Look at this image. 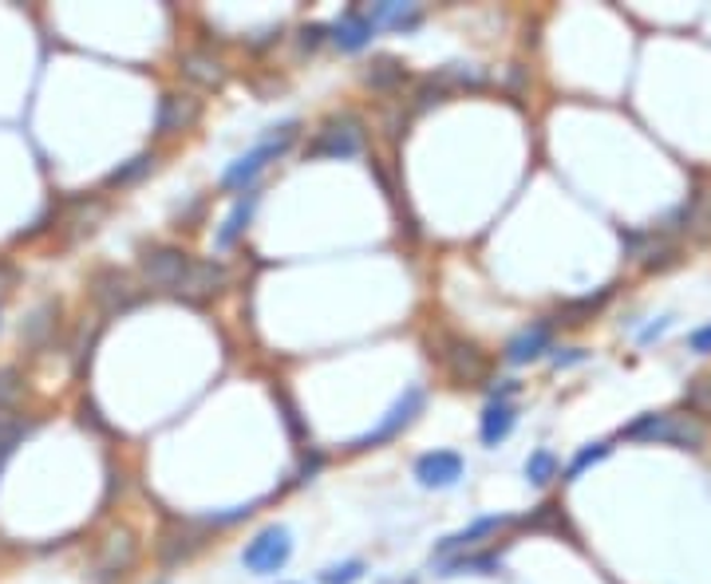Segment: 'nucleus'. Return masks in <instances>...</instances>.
Returning <instances> with one entry per match:
<instances>
[{
  "label": "nucleus",
  "mask_w": 711,
  "mask_h": 584,
  "mask_svg": "<svg viewBox=\"0 0 711 584\" xmlns=\"http://www.w3.org/2000/svg\"><path fill=\"white\" fill-rule=\"evenodd\" d=\"M225 289H230V269L222 261H198V257H190L186 269L178 272V281H174L171 296H178L186 304H206L213 296H222Z\"/></svg>",
  "instance_id": "39448f33"
},
{
  "label": "nucleus",
  "mask_w": 711,
  "mask_h": 584,
  "mask_svg": "<svg viewBox=\"0 0 711 584\" xmlns=\"http://www.w3.org/2000/svg\"><path fill=\"white\" fill-rule=\"evenodd\" d=\"M186 261H190V253L178 249V245H142L139 249V277L142 284H151V289L159 292H171L174 281H178V272L186 269Z\"/></svg>",
  "instance_id": "1a4fd4ad"
},
{
  "label": "nucleus",
  "mask_w": 711,
  "mask_h": 584,
  "mask_svg": "<svg viewBox=\"0 0 711 584\" xmlns=\"http://www.w3.org/2000/svg\"><path fill=\"white\" fill-rule=\"evenodd\" d=\"M435 355L443 363V372L451 375L455 383H475L487 375V355L478 348L475 340H463L455 332H443L435 340Z\"/></svg>",
  "instance_id": "0eeeda50"
},
{
  "label": "nucleus",
  "mask_w": 711,
  "mask_h": 584,
  "mask_svg": "<svg viewBox=\"0 0 711 584\" xmlns=\"http://www.w3.org/2000/svg\"><path fill=\"white\" fill-rule=\"evenodd\" d=\"M423 407H427V395H423V387H407L404 395H399L396 404L387 407V414L380 419L376 427L368 434H360L352 443V451H376V446H384V443H392V439H399V434L407 431V427L416 423L419 414H423Z\"/></svg>",
  "instance_id": "20e7f679"
},
{
  "label": "nucleus",
  "mask_w": 711,
  "mask_h": 584,
  "mask_svg": "<svg viewBox=\"0 0 711 584\" xmlns=\"http://www.w3.org/2000/svg\"><path fill=\"white\" fill-rule=\"evenodd\" d=\"M364 576V561H345V564H328L320 573V584H356Z\"/></svg>",
  "instance_id": "cd10ccee"
},
{
  "label": "nucleus",
  "mask_w": 711,
  "mask_h": 584,
  "mask_svg": "<svg viewBox=\"0 0 711 584\" xmlns=\"http://www.w3.org/2000/svg\"><path fill=\"white\" fill-rule=\"evenodd\" d=\"M605 454H609V443H590V446H585V451H578V454H573V463L566 466V482H573V478H581V474L590 470L593 463H601Z\"/></svg>",
  "instance_id": "393cba45"
},
{
  "label": "nucleus",
  "mask_w": 711,
  "mask_h": 584,
  "mask_svg": "<svg viewBox=\"0 0 711 584\" xmlns=\"http://www.w3.org/2000/svg\"><path fill=\"white\" fill-rule=\"evenodd\" d=\"M154 171H159V151H142V154H135V159L119 162V166L107 174V186H112V190H131V186H139V182Z\"/></svg>",
  "instance_id": "412c9836"
},
{
  "label": "nucleus",
  "mask_w": 711,
  "mask_h": 584,
  "mask_svg": "<svg viewBox=\"0 0 711 584\" xmlns=\"http://www.w3.org/2000/svg\"><path fill=\"white\" fill-rule=\"evenodd\" d=\"M325 40H328V24H305L296 44H301V51H316Z\"/></svg>",
  "instance_id": "c756f323"
},
{
  "label": "nucleus",
  "mask_w": 711,
  "mask_h": 584,
  "mask_svg": "<svg viewBox=\"0 0 711 584\" xmlns=\"http://www.w3.org/2000/svg\"><path fill=\"white\" fill-rule=\"evenodd\" d=\"M404 83H407V68L396 56H376L364 68V87H372L376 95H396Z\"/></svg>",
  "instance_id": "aec40b11"
},
{
  "label": "nucleus",
  "mask_w": 711,
  "mask_h": 584,
  "mask_svg": "<svg viewBox=\"0 0 711 584\" xmlns=\"http://www.w3.org/2000/svg\"><path fill=\"white\" fill-rule=\"evenodd\" d=\"M296 139H301V122H296V119L281 122V127H269L257 147H249V151L237 154V159L225 166L222 178H218V186H222L225 194H249L257 186V178H261V174L269 171L277 159H284V154L293 151Z\"/></svg>",
  "instance_id": "f257e3e1"
},
{
  "label": "nucleus",
  "mask_w": 711,
  "mask_h": 584,
  "mask_svg": "<svg viewBox=\"0 0 711 584\" xmlns=\"http://www.w3.org/2000/svg\"><path fill=\"white\" fill-rule=\"evenodd\" d=\"M178 71H183V80H190L194 87H202V91H213V87H222V83H225V63L206 48L183 51Z\"/></svg>",
  "instance_id": "2eb2a0df"
},
{
  "label": "nucleus",
  "mask_w": 711,
  "mask_h": 584,
  "mask_svg": "<svg viewBox=\"0 0 711 584\" xmlns=\"http://www.w3.org/2000/svg\"><path fill=\"white\" fill-rule=\"evenodd\" d=\"M664 328H668V320H661V324H652V328H644V336H640V340L649 343V340H656V336L664 332Z\"/></svg>",
  "instance_id": "c9c22d12"
},
{
  "label": "nucleus",
  "mask_w": 711,
  "mask_h": 584,
  "mask_svg": "<svg viewBox=\"0 0 711 584\" xmlns=\"http://www.w3.org/2000/svg\"><path fill=\"white\" fill-rule=\"evenodd\" d=\"M289 557H293V534L284 525H265L261 534L254 541H245L242 549V564L257 576L281 573L284 564H289Z\"/></svg>",
  "instance_id": "423d86ee"
},
{
  "label": "nucleus",
  "mask_w": 711,
  "mask_h": 584,
  "mask_svg": "<svg viewBox=\"0 0 711 584\" xmlns=\"http://www.w3.org/2000/svg\"><path fill=\"white\" fill-rule=\"evenodd\" d=\"M16 281H21L16 265H12V261H0V296H9V292L16 289Z\"/></svg>",
  "instance_id": "7c9ffc66"
},
{
  "label": "nucleus",
  "mask_w": 711,
  "mask_h": 584,
  "mask_svg": "<svg viewBox=\"0 0 711 584\" xmlns=\"http://www.w3.org/2000/svg\"><path fill=\"white\" fill-rule=\"evenodd\" d=\"M368 21L376 28H392V32H416L423 24V9L419 4H404V0H380V4H368Z\"/></svg>",
  "instance_id": "dca6fc26"
},
{
  "label": "nucleus",
  "mask_w": 711,
  "mask_h": 584,
  "mask_svg": "<svg viewBox=\"0 0 711 584\" xmlns=\"http://www.w3.org/2000/svg\"><path fill=\"white\" fill-rule=\"evenodd\" d=\"M281 411H284V423H289V431L296 434V439H301V419H296V407H293V399H289V395H281Z\"/></svg>",
  "instance_id": "72a5a7b5"
},
{
  "label": "nucleus",
  "mask_w": 711,
  "mask_h": 584,
  "mask_svg": "<svg viewBox=\"0 0 711 584\" xmlns=\"http://www.w3.org/2000/svg\"><path fill=\"white\" fill-rule=\"evenodd\" d=\"M372 36H376V24L368 21V12L356 9V4H352V9H345L333 24H328V44H333V48H340L345 56L364 51L368 44H372Z\"/></svg>",
  "instance_id": "4468645a"
},
{
  "label": "nucleus",
  "mask_w": 711,
  "mask_h": 584,
  "mask_svg": "<svg viewBox=\"0 0 711 584\" xmlns=\"http://www.w3.org/2000/svg\"><path fill=\"white\" fill-rule=\"evenodd\" d=\"M135 553H139V549H135V537L127 534V529H123V534H112L107 541H103V561H100V569H103L107 576H123V573H127V569L135 564Z\"/></svg>",
  "instance_id": "4be33fe9"
},
{
  "label": "nucleus",
  "mask_w": 711,
  "mask_h": 584,
  "mask_svg": "<svg viewBox=\"0 0 711 584\" xmlns=\"http://www.w3.org/2000/svg\"><path fill=\"white\" fill-rule=\"evenodd\" d=\"M609 301V289L601 292V296H585V301H573V304H566V308H561V324H581L585 320V316H593L601 308V304Z\"/></svg>",
  "instance_id": "a878e982"
},
{
  "label": "nucleus",
  "mask_w": 711,
  "mask_h": 584,
  "mask_svg": "<svg viewBox=\"0 0 711 584\" xmlns=\"http://www.w3.org/2000/svg\"><path fill=\"white\" fill-rule=\"evenodd\" d=\"M364 151V119L352 112L328 115L313 131V142H305V159H356Z\"/></svg>",
  "instance_id": "f03ea898"
},
{
  "label": "nucleus",
  "mask_w": 711,
  "mask_h": 584,
  "mask_svg": "<svg viewBox=\"0 0 711 584\" xmlns=\"http://www.w3.org/2000/svg\"><path fill=\"white\" fill-rule=\"evenodd\" d=\"M549 340H553V328H549L546 320H534V324H526L518 336H510V343H506V360L510 363H529V360H538V355H546L549 352Z\"/></svg>",
  "instance_id": "f3484780"
},
{
  "label": "nucleus",
  "mask_w": 711,
  "mask_h": 584,
  "mask_svg": "<svg viewBox=\"0 0 711 584\" xmlns=\"http://www.w3.org/2000/svg\"><path fill=\"white\" fill-rule=\"evenodd\" d=\"M514 423H518L514 404L490 399V404L482 407V419H478V439H482V446H502L510 439V431H514Z\"/></svg>",
  "instance_id": "a211bd4d"
},
{
  "label": "nucleus",
  "mask_w": 711,
  "mask_h": 584,
  "mask_svg": "<svg viewBox=\"0 0 711 584\" xmlns=\"http://www.w3.org/2000/svg\"><path fill=\"white\" fill-rule=\"evenodd\" d=\"M510 525V517L502 514H490V517H475L470 525H463L458 534L443 537V541L435 545V557L439 561H447V557H463V553H475L478 545H487L490 537H498L502 529Z\"/></svg>",
  "instance_id": "f8f14e48"
},
{
  "label": "nucleus",
  "mask_w": 711,
  "mask_h": 584,
  "mask_svg": "<svg viewBox=\"0 0 711 584\" xmlns=\"http://www.w3.org/2000/svg\"><path fill=\"white\" fill-rule=\"evenodd\" d=\"M16 443H21V431H4V434H0V470H4V463L12 458Z\"/></svg>",
  "instance_id": "473e14b6"
},
{
  "label": "nucleus",
  "mask_w": 711,
  "mask_h": 584,
  "mask_svg": "<svg viewBox=\"0 0 711 584\" xmlns=\"http://www.w3.org/2000/svg\"><path fill=\"white\" fill-rule=\"evenodd\" d=\"M467 474V463L458 451H427L416 458V478L423 490H451Z\"/></svg>",
  "instance_id": "ddd939ff"
},
{
  "label": "nucleus",
  "mask_w": 711,
  "mask_h": 584,
  "mask_svg": "<svg viewBox=\"0 0 711 584\" xmlns=\"http://www.w3.org/2000/svg\"><path fill=\"white\" fill-rule=\"evenodd\" d=\"M206 541H210L206 517H178V522H171L163 534H159V561H163L166 569H174V564L190 561Z\"/></svg>",
  "instance_id": "6e6552de"
},
{
  "label": "nucleus",
  "mask_w": 711,
  "mask_h": 584,
  "mask_svg": "<svg viewBox=\"0 0 711 584\" xmlns=\"http://www.w3.org/2000/svg\"><path fill=\"white\" fill-rule=\"evenodd\" d=\"M688 348H691V352H700V355H711V324H708V328H696V332L688 336Z\"/></svg>",
  "instance_id": "2f4dec72"
},
{
  "label": "nucleus",
  "mask_w": 711,
  "mask_h": 584,
  "mask_svg": "<svg viewBox=\"0 0 711 584\" xmlns=\"http://www.w3.org/2000/svg\"><path fill=\"white\" fill-rule=\"evenodd\" d=\"M257 202H261V194L257 190H249V194H242L234 202V210H230V218L222 222V230H218V249H234L237 242H242V233L249 230V222H254V210H257Z\"/></svg>",
  "instance_id": "6ab92c4d"
},
{
  "label": "nucleus",
  "mask_w": 711,
  "mask_h": 584,
  "mask_svg": "<svg viewBox=\"0 0 711 584\" xmlns=\"http://www.w3.org/2000/svg\"><path fill=\"white\" fill-rule=\"evenodd\" d=\"M92 301L100 304V313L115 316V313H127L135 301H139V289H135L131 272L123 269H100L92 277Z\"/></svg>",
  "instance_id": "9b49d317"
},
{
  "label": "nucleus",
  "mask_w": 711,
  "mask_h": 584,
  "mask_svg": "<svg viewBox=\"0 0 711 584\" xmlns=\"http://www.w3.org/2000/svg\"><path fill=\"white\" fill-rule=\"evenodd\" d=\"M502 569V557L498 553H463V557H447L443 561V576H463V573H498Z\"/></svg>",
  "instance_id": "5701e85b"
},
{
  "label": "nucleus",
  "mask_w": 711,
  "mask_h": 584,
  "mask_svg": "<svg viewBox=\"0 0 711 584\" xmlns=\"http://www.w3.org/2000/svg\"><path fill=\"white\" fill-rule=\"evenodd\" d=\"M684 399H688V407L696 414H708L711 419V375H696V379L688 383V395H684Z\"/></svg>",
  "instance_id": "bb28decb"
},
{
  "label": "nucleus",
  "mask_w": 711,
  "mask_h": 584,
  "mask_svg": "<svg viewBox=\"0 0 711 584\" xmlns=\"http://www.w3.org/2000/svg\"><path fill=\"white\" fill-rule=\"evenodd\" d=\"M407 584H416V581H407Z\"/></svg>",
  "instance_id": "e433bc0d"
},
{
  "label": "nucleus",
  "mask_w": 711,
  "mask_h": 584,
  "mask_svg": "<svg viewBox=\"0 0 711 584\" xmlns=\"http://www.w3.org/2000/svg\"><path fill=\"white\" fill-rule=\"evenodd\" d=\"M558 470H561L558 454L546 451V446H541V451H534V454L526 458V478H529L534 486H549L553 478H558Z\"/></svg>",
  "instance_id": "b1692460"
},
{
  "label": "nucleus",
  "mask_w": 711,
  "mask_h": 584,
  "mask_svg": "<svg viewBox=\"0 0 711 584\" xmlns=\"http://www.w3.org/2000/svg\"><path fill=\"white\" fill-rule=\"evenodd\" d=\"M620 439H632V443H668V446H684V451H700L703 446V431L700 423H691L688 414H640L637 423H629L620 431Z\"/></svg>",
  "instance_id": "7ed1b4c3"
},
{
  "label": "nucleus",
  "mask_w": 711,
  "mask_h": 584,
  "mask_svg": "<svg viewBox=\"0 0 711 584\" xmlns=\"http://www.w3.org/2000/svg\"><path fill=\"white\" fill-rule=\"evenodd\" d=\"M21 392H24L21 372H16V367H4V372H0V411H9V407L21 399Z\"/></svg>",
  "instance_id": "c85d7f7f"
},
{
  "label": "nucleus",
  "mask_w": 711,
  "mask_h": 584,
  "mask_svg": "<svg viewBox=\"0 0 711 584\" xmlns=\"http://www.w3.org/2000/svg\"><path fill=\"white\" fill-rule=\"evenodd\" d=\"M198 119H202V100L194 91H163L159 112H154V135L159 139H174V135L194 131Z\"/></svg>",
  "instance_id": "9d476101"
},
{
  "label": "nucleus",
  "mask_w": 711,
  "mask_h": 584,
  "mask_svg": "<svg viewBox=\"0 0 711 584\" xmlns=\"http://www.w3.org/2000/svg\"><path fill=\"white\" fill-rule=\"evenodd\" d=\"M585 355H590L585 348H566V355L558 352V355H553V363H558V367H569V363H581Z\"/></svg>",
  "instance_id": "f704fd0d"
}]
</instances>
